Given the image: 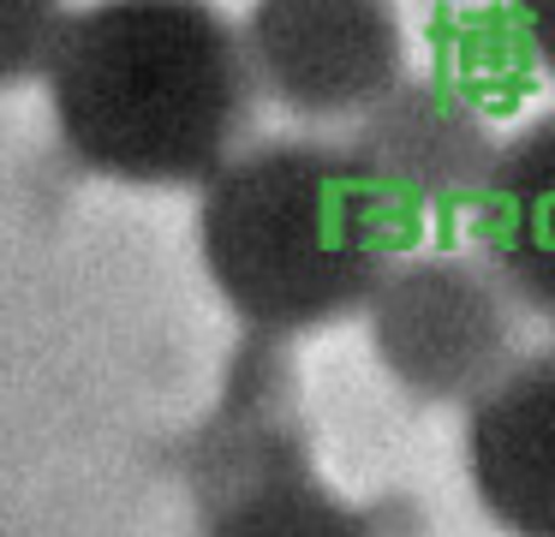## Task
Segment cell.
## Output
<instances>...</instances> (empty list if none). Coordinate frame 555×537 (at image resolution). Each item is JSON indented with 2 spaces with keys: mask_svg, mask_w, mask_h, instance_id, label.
Listing matches in <instances>:
<instances>
[{
  "mask_svg": "<svg viewBox=\"0 0 555 537\" xmlns=\"http://www.w3.org/2000/svg\"><path fill=\"white\" fill-rule=\"evenodd\" d=\"M376 365L424 406H472L519 358V305L478 251L400 257L364 305Z\"/></svg>",
  "mask_w": 555,
  "mask_h": 537,
  "instance_id": "obj_3",
  "label": "cell"
},
{
  "mask_svg": "<svg viewBox=\"0 0 555 537\" xmlns=\"http://www.w3.org/2000/svg\"><path fill=\"white\" fill-rule=\"evenodd\" d=\"M472 251L526 317L555 329V107L502 138L472 203Z\"/></svg>",
  "mask_w": 555,
  "mask_h": 537,
  "instance_id": "obj_7",
  "label": "cell"
},
{
  "mask_svg": "<svg viewBox=\"0 0 555 537\" xmlns=\"http://www.w3.org/2000/svg\"><path fill=\"white\" fill-rule=\"evenodd\" d=\"M61 24L66 18L54 12V0H0V78L49 66Z\"/></svg>",
  "mask_w": 555,
  "mask_h": 537,
  "instance_id": "obj_9",
  "label": "cell"
},
{
  "mask_svg": "<svg viewBox=\"0 0 555 537\" xmlns=\"http://www.w3.org/2000/svg\"><path fill=\"white\" fill-rule=\"evenodd\" d=\"M61 138L126 186H204L240 155L257 107L245 36L209 0H102L49 54Z\"/></svg>",
  "mask_w": 555,
  "mask_h": 537,
  "instance_id": "obj_1",
  "label": "cell"
},
{
  "mask_svg": "<svg viewBox=\"0 0 555 537\" xmlns=\"http://www.w3.org/2000/svg\"><path fill=\"white\" fill-rule=\"evenodd\" d=\"M418 215L359 162L352 143H245L204 179L197 245L245 329L311 334L359 317L383 274L406 257Z\"/></svg>",
  "mask_w": 555,
  "mask_h": 537,
  "instance_id": "obj_2",
  "label": "cell"
},
{
  "mask_svg": "<svg viewBox=\"0 0 555 537\" xmlns=\"http://www.w3.org/2000/svg\"><path fill=\"white\" fill-rule=\"evenodd\" d=\"M359 162L406 203L412 215L472 209L490 179V162L502 138L490 119L448 84L400 78L364 119H352Z\"/></svg>",
  "mask_w": 555,
  "mask_h": 537,
  "instance_id": "obj_6",
  "label": "cell"
},
{
  "mask_svg": "<svg viewBox=\"0 0 555 537\" xmlns=\"http://www.w3.org/2000/svg\"><path fill=\"white\" fill-rule=\"evenodd\" d=\"M209 537H376L364 508L340 501L311 460L257 472L204 501Z\"/></svg>",
  "mask_w": 555,
  "mask_h": 537,
  "instance_id": "obj_8",
  "label": "cell"
},
{
  "mask_svg": "<svg viewBox=\"0 0 555 537\" xmlns=\"http://www.w3.org/2000/svg\"><path fill=\"white\" fill-rule=\"evenodd\" d=\"M376 537H424V508L412 496H383L376 508H364Z\"/></svg>",
  "mask_w": 555,
  "mask_h": 537,
  "instance_id": "obj_11",
  "label": "cell"
},
{
  "mask_svg": "<svg viewBox=\"0 0 555 537\" xmlns=\"http://www.w3.org/2000/svg\"><path fill=\"white\" fill-rule=\"evenodd\" d=\"M514 18H519V36H526L531 60L555 84V0H514Z\"/></svg>",
  "mask_w": 555,
  "mask_h": 537,
  "instance_id": "obj_10",
  "label": "cell"
},
{
  "mask_svg": "<svg viewBox=\"0 0 555 537\" xmlns=\"http://www.w3.org/2000/svg\"><path fill=\"white\" fill-rule=\"evenodd\" d=\"M466 484L502 537H555V341L519 353L466 406Z\"/></svg>",
  "mask_w": 555,
  "mask_h": 537,
  "instance_id": "obj_5",
  "label": "cell"
},
{
  "mask_svg": "<svg viewBox=\"0 0 555 537\" xmlns=\"http://www.w3.org/2000/svg\"><path fill=\"white\" fill-rule=\"evenodd\" d=\"M257 95L299 119H364L406 78L395 0H257L240 24Z\"/></svg>",
  "mask_w": 555,
  "mask_h": 537,
  "instance_id": "obj_4",
  "label": "cell"
}]
</instances>
